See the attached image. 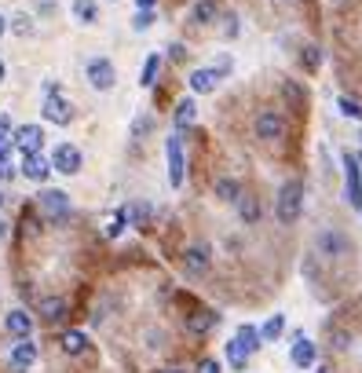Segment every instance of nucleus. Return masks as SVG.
Wrapping results in <instances>:
<instances>
[{
	"label": "nucleus",
	"instance_id": "1",
	"mask_svg": "<svg viewBox=\"0 0 362 373\" xmlns=\"http://www.w3.org/2000/svg\"><path fill=\"white\" fill-rule=\"evenodd\" d=\"M304 213V183L300 180H289L282 190H278V202H274V216L278 223H296Z\"/></svg>",
	"mask_w": 362,
	"mask_h": 373
},
{
	"label": "nucleus",
	"instance_id": "2",
	"mask_svg": "<svg viewBox=\"0 0 362 373\" xmlns=\"http://www.w3.org/2000/svg\"><path fill=\"white\" fill-rule=\"evenodd\" d=\"M44 118L52 125H70L74 118V106L59 95V85H48V99H44Z\"/></svg>",
	"mask_w": 362,
	"mask_h": 373
},
{
	"label": "nucleus",
	"instance_id": "3",
	"mask_svg": "<svg viewBox=\"0 0 362 373\" xmlns=\"http://www.w3.org/2000/svg\"><path fill=\"white\" fill-rule=\"evenodd\" d=\"M340 161H344V176H348V202H351V209L362 213V169H358V157L344 154Z\"/></svg>",
	"mask_w": 362,
	"mask_h": 373
},
{
	"label": "nucleus",
	"instance_id": "4",
	"mask_svg": "<svg viewBox=\"0 0 362 373\" xmlns=\"http://www.w3.org/2000/svg\"><path fill=\"white\" fill-rule=\"evenodd\" d=\"M88 80H92V88L110 92L113 80H118V73H113V62H110V59H92V62H88Z\"/></svg>",
	"mask_w": 362,
	"mask_h": 373
},
{
	"label": "nucleus",
	"instance_id": "5",
	"mask_svg": "<svg viewBox=\"0 0 362 373\" xmlns=\"http://www.w3.org/2000/svg\"><path fill=\"white\" fill-rule=\"evenodd\" d=\"M256 136H260V139H267V143H278V139L286 136V121L278 118L274 110H263L260 118H256Z\"/></svg>",
	"mask_w": 362,
	"mask_h": 373
},
{
	"label": "nucleus",
	"instance_id": "6",
	"mask_svg": "<svg viewBox=\"0 0 362 373\" xmlns=\"http://www.w3.org/2000/svg\"><path fill=\"white\" fill-rule=\"evenodd\" d=\"M41 213L48 220H62L66 213H70V198H66L62 190H44L41 194Z\"/></svg>",
	"mask_w": 362,
	"mask_h": 373
},
{
	"label": "nucleus",
	"instance_id": "7",
	"mask_svg": "<svg viewBox=\"0 0 362 373\" xmlns=\"http://www.w3.org/2000/svg\"><path fill=\"white\" fill-rule=\"evenodd\" d=\"M52 169H59L62 176H74V172H81V150H77V147H70V143H62V147H55Z\"/></svg>",
	"mask_w": 362,
	"mask_h": 373
},
{
	"label": "nucleus",
	"instance_id": "8",
	"mask_svg": "<svg viewBox=\"0 0 362 373\" xmlns=\"http://www.w3.org/2000/svg\"><path fill=\"white\" fill-rule=\"evenodd\" d=\"M165 150H169V183L172 187H183V147H179V139L172 136L169 143H165Z\"/></svg>",
	"mask_w": 362,
	"mask_h": 373
},
{
	"label": "nucleus",
	"instance_id": "9",
	"mask_svg": "<svg viewBox=\"0 0 362 373\" xmlns=\"http://www.w3.org/2000/svg\"><path fill=\"white\" fill-rule=\"evenodd\" d=\"M22 172H26V180L44 183V180H48V172H52V161H48L41 150H37V154H22Z\"/></svg>",
	"mask_w": 362,
	"mask_h": 373
},
{
	"label": "nucleus",
	"instance_id": "10",
	"mask_svg": "<svg viewBox=\"0 0 362 373\" xmlns=\"http://www.w3.org/2000/svg\"><path fill=\"white\" fill-rule=\"evenodd\" d=\"M220 322V315L216 311H209V307H197V311H190L187 315V333H194V337H205L212 326Z\"/></svg>",
	"mask_w": 362,
	"mask_h": 373
},
{
	"label": "nucleus",
	"instance_id": "11",
	"mask_svg": "<svg viewBox=\"0 0 362 373\" xmlns=\"http://www.w3.org/2000/svg\"><path fill=\"white\" fill-rule=\"evenodd\" d=\"M15 143L22 147V154H37V150H41V143H44L41 125H22L19 132H15Z\"/></svg>",
	"mask_w": 362,
	"mask_h": 373
},
{
	"label": "nucleus",
	"instance_id": "12",
	"mask_svg": "<svg viewBox=\"0 0 362 373\" xmlns=\"http://www.w3.org/2000/svg\"><path fill=\"white\" fill-rule=\"evenodd\" d=\"M37 363V344H29V337H22L19 344L11 348V366L15 370H26V366H33Z\"/></svg>",
	"mask_w": 362,
	"mask_h": 373
},
{
	"label": "nucleus",
	"instance_id": "13",
	"mask_svg": "<svg viewBox=\"0 0 362 373\" xmlns=\"http://www.w3.org/2000/svg\"><path fill=\"white\" fill-rule=\"evenodd\" d=\"M216 85H220V73H216V70H194V73H190V88H194L197 95L216 92Z\"/></svg>",
	"mask_w": 362,
	"mask_h": 373
},
{
	"label": "nucleus",
	"instance_id": "14",
	"mask_svg": "<svg viewBox=\"0 0 362 373\" xmlns=\"http://www.w3.org/2000/svg\"><path fill=\"white\" fill-rule=\"evenodd\" d=\"M183 267H187L190 274H205V271H209V249H205V246H190L187 256H183Z\"/></svg>",
	"mask_w": 362,
	"mask_h": 373
},
{
	"label": "nucleus",
	"instance_id": "15",
	"mask_svg": "<svg viewBox=\"0 0 362 373\" xmlns=\"http://www.w3.org/2000/svg\"><path fill=\"white\" fill-rule=\"evenodd\" d=\"M315 344H311V340L304 337V333H296V344H293V363L296 366H311V363H315Z\"/></svg>",
	"mask_w": 362,
	"mask_h": 373
},
{
	"label": "nucleus",
	"instance_id": "16",
	"mask_svg": "<svg viewBox=\"0 0 362 373\" xmlns=\"http://www.w3.org/2000/svg\"><path fill=\"white\" fill-rule=\"evenodd\" d=\"M4 326H8L11 337H19V340H22V337H29V330H33V318H29L26 311H11V315L4 318Z\"/></svg>",
	"mask_w": 362,
	"mask_h": 373
},
{
	"label": "nucleus",
	"instance_id": "17",
	"mask_svg": "<svg viewBox=\"0 0 362 373\" xmlns=\"http://www.w3.org/2000/svg\"><path fill=\"white\" fill-rule=\"evenodd\" d=\"M125 216H128V223L132 227H151V205H146V202H132L128 209H125Z\"/></svg>",
	"mask_w": 362,
	"mask_h": 373
},
{
	"label": "nucleus",
	"instance_id": "18",
	"mask_svg": "<svg viewBox=\"0 0 362 373\" xmlns=\"http://www.w3.org/2000/svg\"><path fill=\"white\" fill-rule=\"evenodd\" d=\"M235 337H238V340H242V344H245V351H249V355H253V351L260 348V340H263V333H260L256 326H249V322H242V326H238V333H235Z\"/></svg>",
	"mask_w": 362,
	"mask_h": 373
},
{
	"label": "nucleus",
	"instance_id": "19",
	"mask_svg": "<svg viewBox=\"0 0 362 373\" xmlns=\"http://www.w3.org/2000/svg\"><path fill=\"white\" fill-rule=\"evenodd\" d=\"M41 315H44L48 322H59V318L66 315V300H62V297H44V300H41Z\"/></svg>",
	"mask_w": 362,
	"mask_h": 373
},
{
	"label": "nucleus",
	"instance_id": "20",
	"mask_svg": "<svg viewBox=\"0 0 362 373\" xmlns=\"http://www.w3.org/2000/svg\"><path fill=\"white\" fill-rule=\"evenodd\" d=\"M227 359L235 370H245V363H249V351H245V344L235 337V340H227Z\"/></svg>",
	"mask_w": 362,
	"mask_h": 373
},
{
	"label": "nucleus",
	"instance_id": "21",
	"mask_svg": "<svg viewBox=\"0 0 362 373\" xmlns=\"http://www.w3.org/2000/svg\"><path fill=\"white\" fill-rule=\"evenodd\" d=\"M59 344H62V351H66V355H81V351L88 348V340H85V333L70 330V333H62V340H59Z\"/></svg>",
	"mask_w": 362,
	"mask_h": 373
},
{
	"label": "nucleus",
	"instance_id": "22",
	"mask_svg": "<svg viewBox=\"0 0 362 373\" xmlns=\"http://www.w3.org/2000/svg\"><path fill=\"white\" fill-rule=\"evenodd\" d=\"M158 70H161V55L154 52L151 59L143 62V77H139V85H143V88H154V80H158Z\"/></svg>",
	"mask_w": 362,
	"mask_h": 373
},
{
	"label": "nucleus",
	"instance_id": "23",
	"mask_svg": "<svg viewBox=\"0 0 362 373\" xmlns=\"http://www.w3.org/2000/svg\"><path fill=\"white\" fill-rule=\"evenodd\" d=\"M216 0H197V4H194V22H212V19H216Z\"/></svg>",
	"mask_w": 362,
	"mask_h": 373
},
{
	"label": "nucleus",
	"instance_id": "24",
	"mask_svg": "<svg viewBox=\"0 0 362 373\" xmlns=\"http://www.w3.org/2000/svg\"><path fill=\"white\" fill-rule=\"evenodd\" d=\"M263 340H278V337H282L286 333V315H271L267 322H263Z\"/></svg>",
	"mask_w": 362,
	"mask_h": 373
},
{
	"label": "nucleus",
	"instance_id": "25",
	"mask_svg": "<svg viewBox=\"0 0 362 373\" xmlns=\"http://www.w3.org/2000/svg\"><path fill=\"white\" fill-rule=\"evenodd\" d=\"M216 194H220L223 202H238L242 198V187L235 180H227V176H220V180H216Z\"/></svg>",
	"mask_w": 362,
	"mask_h": 373
},
{
	"label": "nucleus",
	"instance_id": "26",
	"mask_svg": "<svg viewBox=\"0 0 362 373\" xmlns=\"http://www.w3.org/2000/svg\"><path fill=\"white\" fill-rule=\"evenodd\" d=\"M194 113H197V106H194L190 99H179V103H176V128H187V125L194 121Z\"/></svg>",
	"mask_w": 362,
	"mask_h": 373
},
{
	"label": "nucleus",
	"instance_id": "27",
	"mask_svg": "<svg viewBox=\"0 0 362 373\" xmlns=\"http://www.w3.org/2000/svg\"><path fill=\"white\" fill-rule=\"evenodd\" d=\"M319 246H322L326 253H344V249H348V241H344V234H337V231H326V234L319 238Z\"/></svg>",
	"mask_w": 362,
	"mask_h": 373
},
{
	"label": "nucleus",
	"instance_id": "28",
	"mask_svg": "<svg viewBox=\"0 0 362 373\" xmlns=\"http://www.w3.org/2000/svg\"><path fill=\"white\" fill-rule=\"evenodd\" d=\"M74 15L81 22H95V4L92 0H74Z\"/></svg>",
	"mask_w": 362,
	"mask_h": 373
},
{
	"label": "nucleus",
	"instance_id": "29",
	"mask_svg": "<svg viewBox=\"0 0 362 373\" xmlns=\"http://www.w3.org/2000/svg\"><path fill=\"white\" fill-rule=\"evenodd\" d=\"M238 213H242V220H249V223H256V216H260V209H256V202H253V198H238Z\"/></svg>",
	"mask_w": 362,
	"mask_h": 373
},
{
	"label": "nucleus",
	"instance_id": "30",
	"mask_svg": "<svg viewBox=\"0 0 362 373\" xmlns=\"http://www.w3.org/2000/svg\"><path fill=\"white\" fill-rule=\"evenodd\" d=\"M337 106H340L344 113H348L351 121H362V106H358L355 99H348V95H340V99H337Z\"/></svg>",
	"mask_w": 362,
	"mask_h": 373
},
{
	"label": "nucleus",
	"instance_id": "31",
	"mask_svg": "<svg viewBox=\"0 0 362 373\" xmlns=\"http://www.w3.org/2000/svg\"><path fill=\"white\" fill-rule=\"evenodd\" d=\"M125 223H128V216H125V209H121V213L106 223V238H118V234L125 231Z\"/></svg>",
	"mask_w": 362,
	"mask_h": 373
},
{
	"label": "nucleus",
	"instance_id": "32",
	"mask_svg": "<svg viewBox=\"0 0 362 373\" xmlns=\"http://www.w3.org/2000/svg\"><path fill=\"white\" fill-rule=\"evenodd\" d=\"M286 95H289V103H293L296 110H304V92H300V88H296V85H293V80H289V85H286Z\"/></svg>",
	"mask_w": 362,
	"mask_h": 373
},
{
	"label": "nucleus",
	"instance_id": "33",
	"mask_svg": "<svg viewBox=\"0 0 362 373\" xmlns=\"http://www.w3.org/2000/svg\"><path fill=\"white\" fill-rule=\"evenodd\" d=\"M300 59H304V66H307V70H319V48H304V55H300Z\"/></svg>",
	"mask_w": 362,
	"mask_h": 373
},
{
	"label": "nucleus",
	"instance_id": "34",
	"mask_svg": "<svg viewBox=\"0 0 362 373\" xmlns=\"http://www.w3.org/2000/svg\"><path fill=\"white\" fill-rule=\"evenodd\" d=\"M11 147H15L11 132H4V128H0V157H8V154H11Z\"/></svg>",
	"mask_w": 362,
	"mask_h": 373
},
{
	"label": "nucleus",
	"instance_id": "35",
	"mask_svg": "<svg viewBox=\"0 0 362 373\" xmlns=\"http://www.w3.org/2000/svg\"><path fill=\"white\" fill-rule=\"evenodd\" d=\"M194 373H223V370H220V363H216V359H202Z\"/></svg>",
	"mask_w": 362,
	"mask_h": 373
},
{
	"label": "nucleus",
	"instance_id": "36",
	"mask_svg": "<svg viewBox=\"0 0 362 373\" xmlns=\"http://www.w3.org/2000/svg\"><path fill=\"white\" fill-rule=\"evenodd\" d=\"M154 22V15H151V8H143L139 15H136V22H132V26H136V29H146V26H151Z\"/></svg>",
	"mask_w": 362,
	"mask_h": 373
},
{
	"label": "nucleus",
	"instance_id": "37",
	"mask_svg": "<svg viewBox=\"0 0 362 373\" xmlns=\"http://www.w3.org/2000/svg\"><path fill=\"white\" fill-rule=\"evenodd\" d=\"M15 34H33V26H29L26 15H19V19H15Z\"/></svg>",
	"mask_w": 362,
	"mask_h": 373
},
{
	"label": "nucleus",
	"instance_id": "38",
	"mask_svg": "<svg viewBox=\"0 0 362 373\" xmlns=\"http://www.w3.org/2000/svg\"><path fill=\"white\" fill-rule=\"evenodd\" d=\"M11 176H15L11 161H8V157H0V180H11Z\"/></svg>",
	"mask_w": 362,
	"mask_h": 373
},
{
	"label": "nucleus",
	"instance_id": "39",
	"mask_svg": "<svg viewBox=\"0 0 362 373\" xmlns=\"http://www.w3.org/2000/svg\"><path fill=\"white\" fill-rule=\"evenodd\" d=\"M169 52H172V59H176V62H183V59H187V48H183V44H172Z\"/></svg>",
	"mask_w": 362,
	"mask_h": 373
},
{
	"label": "nucleus",
	"instance_id": "40",
	"mask_svg": "<svg viewBox=\"0 0 362 373\" xmlns=\"http://www.w3.org/2000/svg\"><path fill=\"white\" fill-rule=\"evenodd\" d=\"M4 238H8V223H4V220H0V241H4Z\"/></svg>",
	"mask_w": 362,
	"mask_h": 373
},
{
	"label": "nucleus",
	"instance_id": "41",
	"mask_svg": "<svg viewBox=\"0 0 362 373\" xmlns=\"http://www.w3.org/2000/svg\"><path fill=\"white\" fill-rule=\"evenodd\" d=\"M4 29H8V22H4V15H0V37H4Z\"/></svg>",
	"mask_w": 362,
	"mask_h": 373
},
{
	"label": "nucleus",
	"instance_id": "42",
	"mask_svg": "<svg viewBox=\"0 0 362 373\" xmlns=\"http://www.w3.org/2000/svg\"><path fill=\"white\" fill-rule=\"evenodd\" d=\"M139 8H154V0H139Z\"/></svg>",
	"mask_w": 362,
	"mask_h": 373
},
{
	"label": "nucleus",
	"instance_id": "43",
	"mask_svg": "<svg viewBox=\"0 0 362 373\" xmlns=\"http://www.w3.org/2000/svg\"><path fill=\"white\" fill-rule=\"evenodd\" d=\"M161 373H183V370H161Z\"/></svg>",
	"mask_w": 362,
	"mask_h": 373
},
{
	"label": "nucleus",
	"instance_id": "44",
	"mask_svg": "<svg viewBox=\"0 0 362 373\" xmlns=\"http://www.w3.org/2000/svg\"><path fill=\"white\" fill-rule=\"evenodd\" d=\"M0 80H4V62H0Z\"/></svg>",
	"mask_w": 362,
	"mask_h": 373
},
{
	"label": "nucleus",
	"instance_id": "45",
	"mask_svg": "<svg viewBox=\"0 0 362 373\" xmlns=\"http://www.w3.org/2000/svg\"><path fill=\"white\" fill-rule=\"evenodd\" d=\"M319 373H333V370H319Z\"/></svg>",
	"mask_w": 362,
	"mask_h": 373
},
{
	"label": "nucleus",
	"instance_id": "46",
	"mask_svg": "<svg viewBox=\"0 0 362 373\" xmlns=\"http://www.w3.org/2000/svg\"><path fill=\"white\" fill-rule=\"evenodd\" d=\"M0 205H4V194H0Z\"/></svg>",
	"mask_w": 362,
	"mask_h": 373
}]
</instances>
